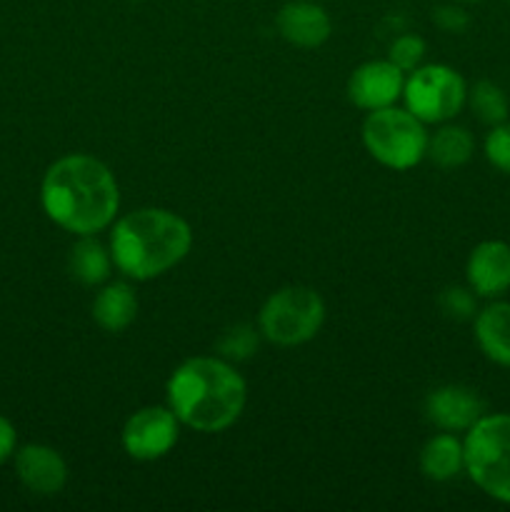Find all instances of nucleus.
<instances>
[{
  "label": "nucleus",
  "mask_w": 510,
  "mask_h": 512,
  "mask_svg": "<svg viewBox=\"0 0 510 512\" xmlns=\"http://www.w3.org/2000/svg\"><path fill=\"white\" fill-rule=\"evenodd\" d=\"M113 255L93 235H80L68 253V270L80 285H100L110 278Z\"/></svg>",
  "instance_id": "nucleus-17"
},
{
  "label": "nucleus",
  "mask_w": 510,
  "mask_h": 512,
  "mask_svg": "<svg viewBox=\"0 0 510 512\" xmlns=\"http://www.w3.org/2000/svg\"><path fill=\"white\" fill-rule=\"evenodd\" d=\"M15 473L18 480L35 495H58L68 483V465L63 455L50 445H25L15 453Z\"/></svg>",
  "instance_id": "nucleus-12"
},
{
  "label": "nucleus",
  "mask_w": 510,
  "mask_h": 512,
  "mask_svg": "<svg viewBox=\"0 0 510 512\" xmlns=\"http://www.w3.org/2000/svg\"><path fill=\"white\" fill-rule=\"evenodd\" d=\"M420 470L433 483H448L465 470L463 440L455 433H438L420 450Z\"/></svg>",
  "instance_id": "nucleus-15"
},
{
  "label": "nucleus",
  "mask_w": 510,
  "mask_h": 512,
  "mask_svg": "<svg viewBox=\"0 0 510 512\" xmlns=\"http://www.w3.org/2000/svg\"><path fill=\"white\" fill-rule=\"evenodd\" d=\"M468 288L478 298H500L510 290V245L505 240H483L465 263Z\"/></svg>",
  "instance_id": "nucleus-11"
},
{
  "label": "nucleus",
  "mask_w": 510,
  "mask_h": 512,
  "mask_svg": "<svg viewBox=\"0 0 510 512\" xmlns=\"http://www.w3.org/2000/svg\"><path fill=\"white\" fill-rule=\"evenodd\" d=\"M475 298H478V295H475L470 288L450 285V288H445L443 293H440L438 303H440V310H443L450 320H470L475 318V313H478Z\"/></svg>",
  "instance_id": "nucleus-21"
},
{
  "label": "nucleus",
  "mask_w": 510,
  "mask_h": 512,
  "mask_svg": "<svg viewBox=\"0 0 510 512\" xmlns=\"http://www.w3.org/2000/svg\"><path fill=\"white\" fill-rule=\"evenodd\" d=\"M508 3H510V0H508Z\"/></svg>",
  "instance_id": "nucleus-28"
},
{
  "label": "nucleus",
  "mask_w": 510,
  "mask_h": 512,
  "mask_svg": "<svg viewBox=\"0 0 510 512\" xmlns=\"http://www.w3.org/2000/svg\"><path fill=\"white\" fill-rule=\"evenodd\" d=\"M475 343L490 363L510 368V303L495 300L475 313Z\"/></svg>",
  "instance_id": "nucleus-14"
},
{
  "label": "nucleus",
  "mask_w": 510,
  "mask_h": 512,
  "mask_svg": "<svg viewBox=\"0 0 510 512\" xmlns=\"http://www.w3.org/2000/svg\"><path fill=\"white\" fill-rule=\"evenodd\" d=\"M455 3H475V0H455Z\"/></svg>",
  "instance_id": "nucleus-26"
},
{
  "label": "nucleus",
  "mask_w": 510,
  "mask_h": 512,
  "mask_svg": "<svg viewBox=\"0 0 510 512\" xmlns=\"http://www.w3.org/2000/svg\"><path fill=\"white\" fill-rule=\"evenodd\" d=\"M15 440H18V435H15L13 423L0 415V465L15 453Z\"/></svg>",
  "instance_id": "nucleus-25"
},
{
  "label": "nucleus",
  "mask_w": 510,
  "mask_h": 512,
  "mask_svg": "<svg viewBox=\"0 0 510 512\" xmlns=\"http://www.w3.org/2000/svg\"><path fill=\"white\" fill-rule=\"evenodd\" d=\"M425 418L445 433H465L485 415V400L465 385H443L425 398Z\"/></svg>",
  "instance_id": "nucleus-10"
},
{
  "label": "nucleus",
  "mask_w": 510,
  "mask_h": 512,
  "mask_svg": "<svg viewBox=\"0 0 510 512\" xmlns=\"http://www.w3.org/2000/svg\"><path fill=\"white\" fill-rule=\"evenodd\" d=\"M425 58V40L420 35H400V38L393 40L390 45L388 60H393L403 73H410V70L418 68Z\"/></svg>",
  "instance_id": "nucleus-22"
},
{
  "label": "nucleus",
  "mask_w": 510,
  "mask_h": 512,
  "mask_svg": "<svg viewBox=\"0 0 510 512\" xmlns=\"http://www.w3.org/2000/svg\"><path fill=\"white\" fill-rule=\"evenodd\" d=\"M403 100L405 108L423 123H448L468 103V85L450 65H418L405 78Z\"/></svg>",
  "instance_id": "nucleus-7"
},
{
  "label": "nucleus",
  "mask_w": 510,
  "mask_h": 512,
  "mask_svg": "<svg viewBox=\"0 0 510 512\" xmlns=\"http://www.w3.org/2000/svg\"><path fill=\"white\" fill-rule=\"evenodd\" d=\"M40 203L45 215L68 233L95 235L118 215L120 190L103 160L73 153L45 170Z\"/></svg>",
  "instance_id": "nucleus-1"
},
{
  "label": "nucleus",
  "mask_w": 510,
  "mask_h": 512,
  "mask_svg": "<svg viewBox=\"0 0 510 512\" xmlns=\"http://www.w3.org/2000/svg\"><path fill=\"white\" fill-rule=\"evenodd\" d=\"M218 350L225 360H248L258 350L255 328H250V325H235V328L225 330L218 343Z\"/></svg>",
  "instance_id": "nucleus-20"
},
{
  "label": "nucleus",
  "mask_w": 510,
  "mask_h": 512,
  "mask_svg": "<svg viewBox=\"0 0 510 512\" xmlns=\"http://www.w3.org/2000/svg\"><path fill=\"white\" fill-rule=\"evenodd\" d=\"M403 88L405 73L393 60H368L348 78L350 103L368 113L398 103V98H403Z\"/></svg>",
  "instance_id": "nucleus-9"
},
{
  "label": "nucleus",
  "mask_w": 510,
  "mask_h": 512,
  "mask_svg": "<svg viewBox=\"0 0 510 512\" xmlns=\"http://www.w3.org/2000/svg\"><path fill=\"white\" fill-rule=\"evenodd\" d=\"M468 105L475 113V118L485 125H498L503 120H508V95L493 80H478L473 88H468Z\"/></svg>",
  "instance_id": "nucleus-19"
},
{
  "label": "nucleus",
  "mask_w": 510,
  "mask_h": 512,
  "mask_svg": "<svg viewBox=\"0 0 510 512\" xmlns=\"http://www.w3.org/2000/svg\"><path fill=\"white\" fill-rule=\"evenodd\" d=\"M138 315L135 290L123 280L108 283L93 300V320L108 333H123Z\"/></svg>",
  "instance_id": "nucleus-16"
},
{
  "label": "nucleus",
  "mask_w": 510,
  "mask_h": 512,
  "mask_svg": "<svg viewBox=\"0 0 510 512\" xmlns=\"http://www.w3.org/2000/svg\"><path fill=\"white\" fill-rule=\"evenodd\" d=\"M135 3H143V0H135Z\"/></svg>",
  "instance_id": "nucleus-27"
},
{
  "label": "nucleus",
  "mask_w": 510,
  "mask_h": 512,
  "mask_svg": "<svg viewBox=\"0 0 510 512\" xmlns=\"http://www.w3.org/2000/svg\"><path fill=\"white\" fill-rule=\"evenodd\" d=\"M475 140L463 125H443L433 138L428 140V158L438 168L453 170L473 158Z\"/></svg>",
  "instance_id": "nucleus-18"
},
{
  "label": "nucleus",
  "mask_w": 510,
  "mask_h": 512,
  "mask_svg": "<svg viewBox=\"0 0 510 512\" xmlns=\"http://www.w3.org/2000/svg\"><path fill=\"white\" fill-rule=\"evenodd\" d=\"M433 23L438 25L440 30H445V33H463V30L468 28L470 18L463 8H458V5H438V8L433 10Z\"/></svg>",
  "instance_id": "nucleus-24"
},
{
  "label": "nucleus",
  "mask_w": 510,
  "mask_h": 512,
  "mask_svg": "<svg viewBox=\"0 0 510 512\" xmlns=\"http://www.w3.org/2000/svg\"><path fill=\"white\" fill-rule=\"evenodd\" d=\"M278 33L288 40L290 45L298 48H318L330 38V23L328 13L323 5L313 3V0H290L278 10Z\"/></svg>",
  "instance_id": "nucleus-13"
},
{
  "label": "nucleus",
  "mask_w": 510,
  "mask_h": 512,
  "mask_svg": "<svg viewBox=\"0 0 510 512\" xmlns=\"http://www.w3.org/2000/svg\"><path fill=\"white\" fill-rule=\"evenodd\" d=\"M180 435V420L170 408H160V405H150V408H140L125 420L123 433H120V443H123L125 453L133 460H150L165 458L170 450L175 448Z\"/></svg>",
  "instance_id": "nucleus-8"
},
{
  "label": "nucleus",
  "mask_w": 510,
  "mask_h": 512,
  "mask_svg": "<svg viewBox=\"0 0 510 512\" xmlns=\"http://www.w3.org/2000/svg\"><path fill=\"white\" fill-rule=\"evenodd\" d=\"M485 158L493 168H498L500 173L510 175V123L503 120V123L493 125L485 138Z\"/></svg>",
  "instance_id": "nucleus-23"
},
{
  "label": "nucleus",
  "mask_w": 510,
  "mask_h": 512,
  "mask_svg": "<svg viewBox=\"0 0 510 512\" xmlns=\"http://www.w3.org/2000/svg\"><path fill=\"white\" fill-rule=\"evenodd\" d=\"M325 320V303L313 288L290 285L270 295L260 308V333L280 348H295L318 335Z\"/></svg>",
  "instance_id": "nucleus-6"
},
{
  "label": "nucleus",
  "mask_w": 510,
  "mask_h": 512,
  "mask_svg": "<svg viewBox=\"0 0 510 512\" xmlns=\"http://www.w3.org/2000/svg\"><path fill=\"white\" fill-rule=\"evenodd\" d=\"M193 245L190 225L165 208H140L115 220L110 255L115 268L133 280L168 273Z\"/></svg>",
  "instance_id": "nucleus-3"
},
{
  "label": "nucleus",
  "mask_w": 510,
  "mask_h": 512,
  "mask_svg": "<svg viewBox=\"0 0 510 512\" xmlns=\"http://www.w3.org/2000/svg\"><path fill=\"white\" fill-rule=\"evenodd\" d=\"M168 408L198 433H220L240 418L248 388L238 370L223 358H188L165 385Z\"/></svg>",
  "instance_id": "nucleus-2"
},
{
  "label": "nucleus",
  "mask_w": 510,
  "mask_h": 512,
  "mask_svg": "<svg viewBox=\"0 0 510 512\" xmlns=\"http://www.w3.org/2000/svg\"><path fill=\"white\" fill-rule=\"evenodd\" d=\"M465 473L488 498L510 505V413H485L463 440Z\"/></svg>",
  "instance_id": "nucleus-4"
},
{
  "label": "nucleus",
  "mask_w": 510,
  "mask_h": 512,
  "mask_svg": "<svg viewBox=\"0 0 510 512\" xmlns=\"http://www.w3.org/2000/svg\"><path fill=\"white\" fill-rule=\"evenodd\" d=\"M428 130L408 108L370 110L363 123V145L380 165L410 170L428 155Z\"/></svg>",
  "instance_id": "nucleus-5"
}]
</instances>
